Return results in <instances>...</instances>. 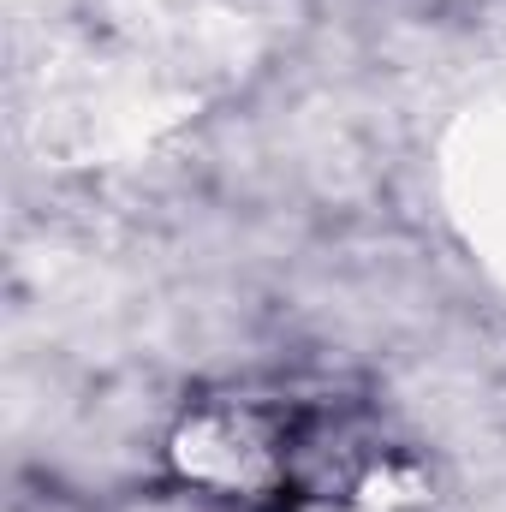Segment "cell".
Returning a JSON list of instances; mask_svg holds the SVG:
<instances>
[{"label": "cell", "mask_w": 506, "mask_h": 512, "mask_svg": "<svg viewBox=\"0 0 506 512\" xmlns=\"http://www.w3.org/2000/svg\"><path fill=\"white\" fill-rule=\"evenodd\" d=\"M173 465L191 489L233 512H304L346 501L376 471L364 411L334 393H221L185 411Z\"/></svg>", "instance_id": "obj_1"}]
</instances>
